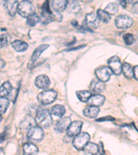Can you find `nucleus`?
<instances>
[{
	"mask_svg": "<svg viewBox=\"0 0 138 155\" xmlns=\"http://www.w3.org/2000/svg\"><path fill=\"white\" fill-rule=\"evenodd\" d=\"M57 92L52 89L45 90L38 94L37 96V100L39 103L44 106L52 104L55 99L57 98Z\"/></svg>",
	"mask_w": 138,
	"mask_h": 155,
	"instance_id": "2",
	"label": "nucleus"
},
{
	"mask_svg": "<svg viewBox=\"0 0 138 155\" xmlns=\"http://www.w3.org/2000/svg\"><path fill=\"white\" fill-rule=\"evenodd\" d=\"M11 46L15 51L18 52L26 51L29 48V45L26 42L21 41V40H15L11 43Z\"/></svg>",
	"mask_w": 138,
	"mask_h": 155,
	"instance_id": "21",
	"label": "nucleus"
},
{
	"mask_svg": "<svg viewBox=\"0 0 138 155\" xmlns=\"http://www.w3.org/2000/svg\"><path fill=\"white\" fill-rule=\"evenodd\" d=\"M104 121H115V119L113 118V117L110 116H108V117H102V118H99L96 119V121L97 122H102Z\"/></svg>",
	"mask_w": 138,
	"mask_h": 155,
	"instance_id": "35",
	"label": "nucleus"
},
{
	"mask_svg": "<svg viewBox=\"0 0 138 155\" xmlns=\"http://www.w3.org/2000/svg\"><path fill=\"white\" fill-rule=\"evenodd\" d=\"M51 114L53 115L58 117H62L66 112V110L65 107L62 105H55V106H52L51 107Z\"/></svg>",
	"mask_w": 138,
	"mask_h": 155,
	"instance_id": "26",
	"label": "nucleus"
},
{
	"mask_svg": "<svg viewBox=\"0 0 138 155\" xmlns=\"http://www.w3.org/2000/svg\"><path fill=\"white\" fill-rule=\"evenodd\" d=\"M85 46H86V45H83V46H78V47H77V48H71V49L66 50V51H75V50H77V49L84 48V47H85Z\"/></svg>",
	"mask_w": 138,
	"mask_h": 155,
	"instance_id": "38",
	"label": "nucleus"
},
{
	"mask_svg": "<svg viewBox=\"0 0 138 155\" xmlns=\"http://www.w3.org/2000/svg\"><path fill=\"white\" fill-rule=\"evenodd\" d=\"M109 67L113 73L119 75L122 72V65L119 58L117 56H113L109 59L107 61Z\"/></svg>",
	"mask_w": 138,
	"mask_h": 155,
	"instance_id": "8",
	"label": "nucleus"
},
{
	"mask_svg": "<svg viewBox=\"0 0 138 155\" xmlns=\"http://www.w3.org/2000/svg\"><path fill=\"white\" fill-rule=\"evenodd\" d=\"M17 94H18V91L15 88H12V91L10 92V94H8V97H7V98H8L10 101L15 102L17 99Z\"/></svg>",
	"mask_w": 138,
	"mask_h": 155,
	"instance_id": "34",
	"label": "nucleus"
},
{
	"mask_svg": "<svg viewBox=\"0 0 138 155\" xmlns=\"http://www.w3.org/2000/svg\"><path fill=\"white\" fill-rule=\"evenodd\" d=\"M80 5L78 2L77 1H70L68 3L66 10L68 12H70V13H73V14H77L78 13L79 11H80Z\"/></svg>",
	"mask_w": 138,
	"mask_h": 155,
	"instance_id": "23",
	"label": "nucleus"
},
{
	"mask_svg": "<svg viewBox=\"0 0 138 155\" xmlns=\"http://www.w3.org/2000/svg\"><path fill=\"white\" fill-rule=\"evenodd\" d=\"M86 155H95L99 153V147L97 144L89 142L83 150Z\"/></svg>",
	"mask_w": 138,
	"mask_h": 155,
	"instance_id": "22",
	"label": "nucleus"
},
{
	"mask_svg": "<svg viewBox=\"0 0 138 155\" xmlns=\"http://www.w3.org/2000/svg\"><path fill=\"white\" fill-rule=\"evenodd\" d=\"M131 11L135 14H138V2H134L133 4H132Z\"/></svg>",
	"mask_w": 138,
	"mask_h": 155,
	"instance_id": "36",
	"label": "nucleus"
},
{
	"mask_svg": "<svg viewBox=\"0 0 138 155\" xmlns=\"http://www.w3.org/2000/svg\"><path fill=\"white\" fill-rule=\"evenodd\" d=\"M39 150L36 145L32 143H26L23 146L24 155H36Z\"/></svg>",
	"mask_w": 138,
	"mask_h": 155,
	"instance_id": "19",
	"label": "nucleus"
},
{
	"mask_svg": "<svg viewBox=\"0 0 138 155\" xmlns=\"http://www.w3.org/2000/svg\"><path fill=\"white\" fill-rule=\"evenodd\" d=\"M104 101L105 97L103 95H101V94H93L87 101V103L89 106L99 107L100 106H102Z\"/></svg>",
	"mask_w": 138,
	"mask_h": 155,
	"instance_id": "16",
	"label": "nucleus"
},
{
	"mask_svg": "<svg viewBox=\"0 0 138 155\" xmlns=\"http://www.w3.org/2000/svg\"><path fill=\"white\" fill-rule=\"evenodd\" d=\"M83 126V122L81 121H75L71 122L70 126L68 127L66 133L70 137H75L81 133V130Z\"/></svg>",
	"mask_w": 138,
	"mask_h": 155,
	"instance_id": "10",
	"label": "nucleus"
},
{
	"mask_svg": "<svg viewBox=\"0 0 138 155\" xmlns=\"http://www.w3.org/2000/svg\"><path fill=\"white\" fill-rule=\"evenodd\" d=\"M123 39H124V43L127 46H130L134 43L135 38L134 36L130 33H126L123 35Z\"/></svg>",
	"mask_w": 138,
	"mask_h": 155,
	"instance_id": "32",
	"label": "nucleus"
},
{
	"mask_svg": "<svg viewBox=\"0 0 138 155\" xmlns=\"http://www.w3.org/2000/svg\"><path fill=\"white\" fill-rule=\"evenodd\" d=\"M96 13L97 16H98L99 19L101 20L104 23H108V22L110 21V19H111L110 15L107 12L104 11V10L98 9Z\"/></svg>",
	"mask_w": 138,
	"mask_h": 155,
	"instance_id": "28",
	"label": "nucleus"
},
{
	"mask_svg": "<svg viewBox=\"0 0 138 155\" xmlns=\"http://www.w3.org/2000/svg\"><path fill=\"white\" fill-rule=\"evenodd\" d=\"M44 132L42 127L35 126L29 129L27 132V139L32 143H38L44 139Z\"/></svg>",
	"mask_w": 138,
	"mask_h": 155,
	"instance_id": "4",
	"label": "nucleus"
},
{
	"mask_svg": "<svg viewBox=\"0 0 138 155\" xmlns=\"http://www.w3.org/2000/svg\"><path fill=\"white\" fill-rule=\"evenodd\" d=\"M133 77L138 81V65L133 68Z\"/></svg>",
	"mask_w": 138,
	"mask_h": 155,
	"instance_id": "37",
	"label": "nucleus"
},
{
	"mask_svg": "<svg viewBox=\"0 0 138 155\" xmlns=\"http://www.w3.org/2000/svg\"><path fill=\"white\" fill-rule=\"evenodd\" d=\"M35 119L32 118L31 116L28 115L24 118V119L20 122L19 127L22 130H29L31 127L36 126Z\"/></svg>",
	"mask_w": 138,
	"mask_h": 155,
	"instance_id": "15",
	"label": "nucleus"
},
{
	"mask_svg": "<svg viewBox=\"0 0 138 155\" xmlns=\"http://www.w3.org/2000/svg\"><path fill=\"white\" fill-rule=\"evenodd\" d=\"M77 97L82 102H87L92 96L91 91H79L76 92Z\"/></svg>",
	"mask_w": 138,
	"mask_h": 155,
	"instance_id": "27",
	"label": "nucleus"
},
{
	"mask_svg": "<svg viewBox=\"0 0 138 155\" xmlns=\"http://www.w3.org/2000/svg\"><path fill=\"white\" fill-rule=\"evenodd\" d=\"M95 155H104V154H102V153H98V154H95Z\"/></svg>",
	"mask_w": 138,
	"mask_h": 155,
	"instance_id": "41",
	"label": "nucleus"
},
{
	"mask_svg": "<svg viewBox=\"0 0 138 155\" xmlns=\"http://www.w3.org/2000/svg\"><path fill=\"white\" fill-rule=\"evenodd\" d=\"M119 7L118 4L116 3H110L106 6L104 11L107 12L110 15H115L118 12Z\"/></svg>",
	"mask_w": 138,
	"mask_h": 155,
	"instance_id": "30",
	"label": "nucleus"
},
{
	"mask_svg": "<svg viewBox=\"0 0 138 155\" xmlns=\"http://www.w3.org/2000/svg\"><path fill=\"white\" fill-rule=\"evenodd\" d=\"M12 87L11 84L9 81H6L2 84L0 88V94L1 97H8L10 92L12 91Z\"/></svg>",
	"mask_w": 138,
	"mask_h": 155,
	"instance_id": "25",
	"label": "nucleus"
},
{
	"mask_svg": "<svg viewBox=\"0 0 138 155\" xmlns=\"http://www.w3.org/2000/svg\"><path fill=\"white\" fill-rule=\"evenodd\" d=\"M40 21H41V19H40V17L38 16V15L35 13L28 17L26 19V23L30 26H36L39 22H40Z\"/></svg>",
	"mask_w": 138,
	"mask_h": 155,
	"instance_id": "29",
	"label": "nucleus"
},
{
	"mask_svg": "<svg viewBox=\"0 0 138 155\" xmlns=\"http://www.w3.org/2000/svg\"><path fill=\"white\" fill-rule=\"evenodd\" d=\"M122 72L124 77L127 79H130L133 77V68L129 63L125 62V63L123 64Z\"/></svg>",
	"mask_w": 138,
	"mask_h": 155,
	"instance_id": "24",
	"label": "nucleus"
},
{
	"mask_svg": "<svg viewBox=\"0 0 138 155\" xmlns=\"http://www.w3.org/2000/svg\"><path fill=\"white\" fill-rule=\"evenodd\" d=\"M9 42L8 36L6 34H2L0 37V44H1V48L6 46Z\"/></svg>",
	"mask_w": 138,
	"mask_h": 155,
	"instance_id": "33",
	"label": "nucleus"
},
{
	"mask_svg": "<svg viewBox=\"0 0 138 155\" xmlns=\"http://www.w3.org/2000/svg\"><path fill=\"white\" fill-rule=\"evenodd\" d=\"M4 66H5V62H4V60L2 59H1V68H4Z\"/></svg>",
	"mask_w": 138,
	"mask_h": 155,
	"instance_id": "40",
	"label": "nucleus"
},
{
	"mask_svg": "<svg viewBox=\"0 0 138 155\" xmlns=\"http://www.w3.org/2000/svg\"><path fill=\"white\" fill-rule=\"evenodd\" d=\"M99 19L97 13L94 12H91L86 15L83 27L84 30L93 31V29H96L99 26Z\"/></svg>",
	"mask_w": 138,
	"mask_h": 155,
	"instance_id": "5",
	"label": "nucleus"
},
{
	"mask_svg": "<svg viewBox=\"0 0 138 155\" xmlns=\"http://www.w3.org/2000/svg\"><path fill=\"white\" fill-rule=\"evenodd\" d=\"M95 74L97 79L102 82H106L109 80L113 72L109 67L102 66L95 70Z\"/></svg>",
	"mask_w": 138,
	"mask_h": 155,
	"instance_id": "9",
	"label": "nucleus"
},
{
	"mask_svg": "<svg viewBox=\"0 0 138 155\" xmlns=\"http://www.w3.org/2000/svg\"><path fill=\"white\" fill-rule=\"evenodd\" d=\"M18 1H5L4 5L7 9V11L11 16L15 15L16 12H17L19 6Z\"/></svg>",
	"mask_w": 138,
	"mask_h": 155,
	"instance_id": "17",
	"label": "nucleus"
},
{
	"mask_svg": "<svg viewBox=\"0 0 138 155\" xmlns=\"http://www.w3.org/2000/svg\"><path fill=\"white\" fill-rule=\"evenodd\" d=\"M115 26L119 29H127L131 27L133 21L131 17L126 15H120L115 20Z\"/></svg>",
	"mask_w": 138,
	"mask_h": 155,
	"instance_id": "7",
	"label": "nucleus"
},
{
	"mask_svg": "<svg viewBox=\"0 0 138 155\" xmlns=\"http://www.w3.org/2000/svg\"><path fill=\"white\" fill-rule=\"evenodd\" d=\"M49 47V45L48 44H42L40 45L35 50L33 53L32 54L31 59V64H33L35 62L37 61V60L39 59V57L41 55V54L45 50L47 49Z\"/></svg>",
	"mask_w": 138,
	"mask_h": 155,
	"instance_id": "20",
	"label": "nucleus"
},
{
	"mask_svg": "<svg viewBox=\"0 0 138 155\" xmlns=\"http://www.w3.org/2000/svg\"><path fill=\"white\" fill-rule=\"evenodd\" d=\"M35 84L39 89L46 90L51 84V81H50L48 76L44 75V74H41V75H39L36 77Z\"/></svg>",
	"mask_w": 138,
	"mask_h": 155,
	"instance_id": "11",
	"label": "nucleus"
},
{
	"mask_svg": "<svg viewBox=\"0 0 138 155\" xmlns=\"http://www.w3.org/2000/svg\"><path fill=\"white\" fill-rule=\"evenodd\" d=\"M90 135L86 132H82L74 137L72 140V146L77 150H82L85 146L89 143Z\"/></svg>",
	"mask_w": 138,
	"mask_h": 155,
	"instance_id": "6",
	"label": "nucleus"
},
{
	"mask_svg": "<svg viewBox=\"0 0 138 155\" xmlns=\"http://www.w3.org/2000/svg\"><path fill=\"white\" fill-rule=\"evenodd\" d=\"M9 106V100L7 97H1L0 99V111L1 114H4Z\"/></svg>",
	"mask_w": 138,
	"mask_h": 155,
	"instance_id": "31",
	"label": "nucleus"
},
{
	"mask_svg": "<svg viewBox=\"0 0 138 155\" xmlns=\"http://www.w3.org/2000/svg\"><path fill=\"white\" fill-rule=\"evenodd\" d=\"M105 84L104 82H102L99 79H93L90 85V90L91 93L98 94L104 91Z\"/></svg>",
	"mask_w": 138,
	"mask_h": 155,
	"instance_id": "13",
	"label": "nucleus"
},
{
	"mask_svg": "<svg viewBox=\"0 0 138 155\" xmlns=\"http://www.w3.org/2000/svg\"><path fill=\"white\" fill-rule=\"evenodd\" d=\"M71 124V118L69 117H65L62 118L55 124V129L58 132H63L65 130H67L68 127Z\"/></svg>",
	"mask_w": 138,
	"mask_h": 155,
	"instance_id": "12",
	"label": "nucleus"
},
{
	"mask_svg": "<svg viewBox=\"0 0 138 155\" xmlns=\"http://www.w3.org/2000/svg\"><path fill=\"white\" fill-rule=\"evenodd\" d=\"M17 12L24 18H28L35 14V7L30 1H22L19 2Z\"/></svg>",
	"mask_w": 138,
	"mask_h": 155,
	"instance_id": "3",
	"label": "nucleus"
},
{
	"mask_svg": "<svg viewBox=\"0 0 138 155\" xmlns=\"http://www.w3.org/2000/svg\"><path fill=\"white\" fill-rule=\"evenodd\" d=\"M35 121L38 126L42 128H47L52 124L51 112L46 108L39 109L36 112Z\"/></svg>",
	"mask_w": 138,
	"mask_h": 155,
	"instance_id": "1",
	"label": "nucleus"
},
{
	"mask_svg": "<svg viewBox=\"0 0 138 155\" xmlns=\"http://www.w3.org/2000/svg\"><path fill=\"white\" fill-rule=\"evenodd\" d=\"M68 3L69 2L66 0H60V1L54 0V1H50V6L52 11L60 12L66 9Z\"/></svg>",
	"mask_w": 138,
	"mask_h": 155,
	"instance_id": "14",
	"label": "nucleus"
},
{
	"mask_svg": "<svg viewBox=\"0 0 138 155\" xmlns=\"http://www.w3.org/2000/svg\"><path fill=\"white\" fill-rule=\"evenodd\" d=\"M119 4H121L124 8H126V6L128 3H127V1H121L119 2Z\"/></svg>",
	"mask_w": 138,
	"mask_h": 155,
	"instance_id": "39",
	"label": "nucleus"
},
{
	"mask_svg": "<svg viewBox=\"0 0 138 155\" xmlns=\"http://www.w3.org/2000/svg\"><path fill=\"white\" fill-rule=\"evenodd\" d=\"M99 112V109L98 107L91 106L86 107V108H84V110H83V114H84V115L88 117V118L91 119H94L95 117H97L98 116Z\"/></svg>",
	"mask_w": 138,
	"mask_h": 155,
	"instance_id": "18",
	"label": "nucleus"
}]
</instances>
